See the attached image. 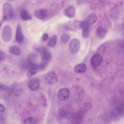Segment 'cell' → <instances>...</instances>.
<instances>
[{
  "label": "cell",
  "instance_id": "9",
  "mask_svg": "<svg viewBox=\"0 0 124 124\" xmlns=\"http://www.w3.org/2000/svg\"><path fill=\"white\" fill-rule=\"evenodd\" d=\"M28 71L27 72V76L29 77H31L35 75L38 69V65L34 63H31L28 66Z\"/></svg>",
  "mask_w": 124,
  "mask_h": 124
},
{
  "label": "cell",
  "instance_id": "19",
  "mask_svg": "<svg viewBox=\"0 0 124 124\" xmlns=\"http://www.w3.org/2000/svg\"><path fill=\"white\" fill-rule=\"evenodd\" d=\"M57 36L55 35H53L48 41L47 46L50 47H54L57 43Z\"/></svg>",
  "mask_w": 124,
  "mask_h": 124
},
{
  "label": "cell",
  "instance_id": "5",
  "mask_svg": "<svg viewBox=\"0 0 124 124\" xmlns=\"http://www.w3.org/2000/svg\"><path fill=\"white\" fill-rule=\"evenodd\" d=\"M70 96V91L66 88H62L57 92V97L61 101L67 100Z\"/></svg>",
  "mask_w": 124,
  "mask_h": 124
},
{
  "label": "cell",
  "instance_id": "26",
  "mask_svg": "<svg viewBox=\"0 0 124 124\" xmlns=\"http://www.w3.org/2000/svg\"><path fill=\"white\" fill-rule=\"evenodd\" d=\"M4 110H5V107H4V106L2 104H0V112H4Z\"/></svg>",
  "mask_w": 124,
  "mask_h": 124
},
{
  "label": "cell",
  "instance_id": "23",
  "mask_svg": "<svg viewBox=\"0 0 124 124\" xmlns=\"http://www.w3.org/2000/svg\"><path fill=\"white\" fill-rule=\"evenodd\" d=\"M48 38V34L46 33H45L43 34V37H42L43 40L44 41H46Z\"/></svg>",
  "mask_w": 124,
  "mask_h": 124
},
{
  "label": "cell",
  "instance_id": "16",
  "mask_svg": "<svg viewBox=\"0 0 124 124\" xmlns=\"http://www.w3.org/2000/svg\"><path fill=\"white\" fill-rule=\"evenodd\" d=\"M9 53L15 55H19L21 54V51L19 47L17 46H11L9 48Z\"/></svg>",
  "mask_w": 124,
  "mask_h": 124
},
{
  "label": "cell",
  "instance_id": "25",
  "mask_svg": "<svg viewBox=\"0 0 124 124\" xmlns=\"http://www.w3.org/2000/svg\"><path fill=\"white\" fill-rule=\"evenodd\" d=\"M4 53L2 50H1L0 52V61H1L3 59H4Z\"/></svg>",
  "mask_w": 124,
  "mask_h": 124
},
{
  "label": "cell",
  "instance_id": "15",
  "mask_svg": "<svg viewBox=\"0 0 124 124\" xmlns=\"http://www.w3.org/2000/svg\"><path fill=\"white\" fill-rule=\"evenodd\" d=\"M23 40V35L22 32L21 28L20 25H18L16 28V40L18 43L21 42Z\"/></svg>",
  "mask_w": 124,
  "mask_h": 124
},
{
  "label": "cell",
  "instance_id": "13",
  "mask_svg": "<svg viewBox=\"0 0 124 124\" xmlns=\"http://www.w3.org/2000/svg\"><path fill=\"white\" fill-rule=\"evenodd\" d=\"M107 29L104 27H99L95 30V35L96 36L99 38H103L106 33Z\"/></svg>",
  "mask_w": 124,
  "mask_h": 124
},
{
  "label": "cell",
  "instance_id": "22",
  "mask_svg": "<svg viewBox=\"0 0 124 124\" xmlns=\"http://www.w3.org/2000/svg\"><path fill=\"white\" fill-rule=\"evenodd\" d=\"M24 124H34L36 123L35 120L32 117H29L24 120L23 122Z\"/></svg>",
  "mask_w": 124,
  "mask_h": 124
},
{
  "label": "cell",
  "instance_id": "21",
  "mask_svg": "<svg viewBox=\"0 0 124 124\" xmlns=\"http://www.w3.org/2000/svg\"><path fill=\"white\" fill-rule=\"evenodd\" d=\"M69 38H70L69 35L66 33H63L62 34L61 36V41L62 43H66L69 40Z\"/></svg>",
  "mask_w": 124,
  "mask_h": 124
},
{
  "label": "cell",
  "instance_id": "7",
  "mask_svg": "<svg viewBox=\"0 0 124 124\" xmlns=\"http://www.w3.org/2000/svg\"><path fill=\"white\" fill-rule=\"evenodd\" d=\"M102 57L99 54H95L91 58L90 63L93 67L98 66L102 62Z\"/></svg>",
  "mask_w": 124,
  "mask_h": 124
},
{
  "label": "cell",
  "instance_id": "1",
  "mask_svg": "<svg viewBox=\"0 0 124 124\" xmlns=\"http://www.w3.org/2000/svg\"><path fill=\"white\" fill-rule=\"evenodd\" d=\"M3 19L4 20L10 19L13 16V7L10 2H5L2 7Z\"/></svg>",
  "mask_w": 124,
  "mask_h": 124
},
{
  "label": "cell",
  "instance_id": "17",
  "mask_svg": "<svg viewBox=\"0 0 124 124\" xmlns=\"http://www.w3.org/2000/svg\"><path fill=\"white\" fill-rule=\"evenodd\" d=\"M20 17L24 21L30 20L32 19V16L27 11H22L20 13Z\"/></svg>",
  "mask_w": 124,
  "mask_h": 124
},
{
  "label": "cell",
  "instance_id": "20",
  "mask_svg": "<svg viewBox=\"0 0 124 124\" xmlns=\"http://www.w3.org/2000/svg\"><path fill=\"white\" fill-rule=\"evenodd\" d=\"M84 25L83 21H80L76 20L74 21V26L75 28L78 29H82Z\"/></svg>",
  "mask_w": 124,
  "mask_h": 124
},
{
  "label": "cell",
  "instance_id": "8",
  "mask_svg": "<svg viewBox=\"0 0 124 124\" xmlns=\"http://www.w3.org/2000/svg\"><path fill=\"white\" fill-rule=\"evenodd\" d=\"M97 20L96 15L94 13H91L83 21L84 24L88 26L93 25L94 24Z\"/></svg>",
  "mask_w": 124,
  "mask_h": 124
},
{
  "label": "cell",
  "instance_id": "12",
  "mask_svg": "<svg viewBox=\"0 0 124 124\" xmlns=\"http://www.w3.org/2000/svg\"><path fill=\"white\" fill-rule=\"evenodd\" d=\"M40 50L41 52V59L43 61H48L51 58V54L47 49L43 48Z\"/></svg>",
  "mask_w": 124,
  "mask_h": 124
},
{
  "label": "cell",
  "instance_id": "11",
  "mask_svg": "<svg viewBox=\"0 0 124 124\" xmlns=\"http://www.w3.org/2000/svg\"><path fill=\"white\" fill-rule=\"evenodd\" d=\"M34 16L39 19H45L47 16V11L45 9L37 10L35 12Z\"/></svg>",
  "mask_w": 124,
  "mask_h": 124
},
{
  "label": "cell",
  "instance_id": "24",
  "mask_svg": "<svg viewBox=\"0 0 124 124\" xmlns=\"http://www.w3.org/2000/svg\"><path fill=\"white\" fill-rule=\"evenodd\" d=\"M46 63H42L41 64L38 65V69H41V70L44 69L46 67Z\"/></svg>",
  "mask_w": 124,
  "mask_h": 124
},
{
  "label": "cell",
  "instance_id": "14",
  "mask_svg": "<svg viewBox=\"0 0 124 124\" xmlns=\"http://www.w3.org/2000/svg\"><path fill=\"white\" fill-rule=\"evenodd\" d=\"M87 67L84 63H79L76 65L74 68V71L77 73H84L87 70Z\"/></svg>",
  "mask_w": 124,
  "mask_h": 124
},
{
  "label": "cell",
  "instance_id": "4",
  "mask_svg": "<svg viewBox=\"0 0 124 124\" xmlns=\"http://www.w3.org/2000/svg\"><path fill=\"white\" fill-rule=\"evenodd\" d=\"M80 47V41L77 39L74 38L72 39L69 44V49L70 51L73 54H76L79 50Z\"/></svg>",
  "mask_w": 124,
  "mask_h": 124
},
{
  "label": "cell",
  "instance_id": "3",
  "mask_svg": "<svg viewBox=\"0 0 124 124\" xmlns=\"http://www.w3.org/2000/svg\"><path fill=\"white\" fill-rule=\"evenodd\" d=\"M46 82L49 85H54L58 81V76L55 72L53 71L47 72L45 76Z\"/></svg>",
  "mask_w": 124,
  "mask_h": 124
},
{
  "label": "cell",
  "instance_id": "10",
  "mask_svg": "<svg viewBox=\"0 0 124 124\" xmlns=\"http://www.w3.org/2000/svg\"><path fill=\"white\" fill-rule=\"evenodd\" d=\"M64 12L65 16L67 17L73 18L76 15V9L74 6L70 5L65 9Z\"/></svg>",
  "mask_w": 124,
  "mask_h": 124
},
{
  "label": "cell",
  "instance_id": "6",
  "mask_svg": "<svg viewBox=\"0 0 124 124\" xmlns=\"http://www.w3.org/2000/svg\"><path fill=\"white\" fill-rule=\"evenodd\" d=\"M40 86V81L37 78H31L28 83V87L31 91H37Z\"/></svg>",
  "mask_w": 124,
  "mask_h": 124
},
{
  "label": "cell",
  "instance_id": "18",
  "mask_svg": "<svg viewBox=\"0 0 124 124\" xmlns=\"http://www.w3.org/2000/svg\"><path fill=\"white\" fill-rule=\"evenodd\" d=\"M89 34V26H88L84 24V26L82 28V37L84 38H86L88 37Z\"/></svg>",
  "mask_w": 124,
  "mask_h": 124
},
{
  "label": "cell",
  "instance_id": "2",
  "mask_svg": "<svg viewBox=\"0 0 124 124\" xmlns=\"http://www.w3.org/2000/svg\"><path fill=\"white\" fill-rule=\"evenodd\" d=\"M1 38L2 40L5 42H9L12 36V30L9 25L4 26L1 31Z\"/></svg>",
  "mask_w": 124,
  "mask_h": 124
}]
</instances>
